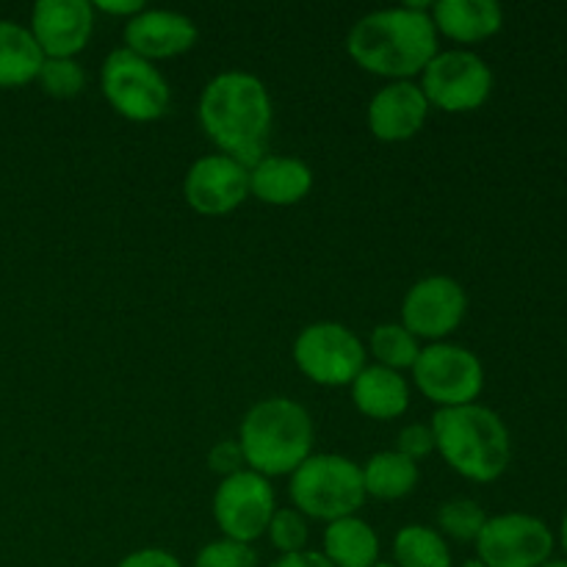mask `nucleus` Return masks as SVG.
I'll list each match as a JSON object with an SVG mask.
<instances>
[{
    "instance_id": "16",
    "label": "nucleus",
    "mask_w": 567,
    "mask_h": 567,
    "mask_svg": "<svg viewBox=\"0 0 567 567\" xmlns=\"http://www.w3.org/2000/svg\"><path fill=\"white\" fill-rule=\"evenodd\" d=\"M125 48L147 61L175 59L197 44V25L192 17L169 9H142L125 22Z\"/></svg>"
},
{
    "instance_id": "28",
    "label": "nucleus",
    "mask_w": 567,
    "mask_h": 567,
    "mask_svg": "<svg viewBox=\"0 0 567 567\" xmlns=\"http://www.w3.org/2000/svg\"><path fill=\"white\" fill-rule=\"evenodd\" d=\"M194 567H258V557H255L252 546H247V543L221 537V540L199 548Z\"/></svg>"
},
{
    "instance_id": "36",
    "label": "nucleus",
    "mask_w": 567,
    "mask_h": 567,
    "mask_svg": "<svg viewBox=\"0 0 567 567\" xmlns=\"http://www.w3.org/2000/svg\"><path fill=\"white\" fill-rule=\"evenodd\" d=\"M463 567H485V565H482V563H480V559H476V563H465Z\"/></svg>"
},
{
    "instance_id": "4",
    "label": "nucleus",
    "mask_w": 567,
    "mask_h": 567,
    "mask_svg": "<svg viewBox=\"0 0 567 567\" xmlns=\"http://www.w3.org/2000/svg\"><path fill=\"white\" fill-rule=\"evenodd\" d=\"M313 419L299 402L271 396L247 410L238 430V446L249 471L266 476H291L313 454Z\"/></svg>"
},
{
    "instance_id": "7",
    "label": "nucleus",
    "mask_w": 567,
    "mask_h": 567,
    "mask_svg": "<svg viewBox=\"0 0 567 567\" xmlns=\"http://www.w3.org/2000/svg\"><path fill=\"white\" fill-rule=\"evenodd\" d=\"M293 363L321 388H349L365 369V347L347 324L316 321L293 341Z\"/></svg>"
},
{
    "instance_id": "3",
    "label": "nucleus",
    "mask_w": 567,
    "mask_h": 567,
    "mask_svg": "<svg viewBox=\"0 0 567 567\" xmlns=\"http://www.w3.org/2000/svg\"><path fill=\"white\" fill-rule=\"evenodd\" d=\"M435 449L449 468L468 482H496L513 460V441L502 415L482 404L437 410L432 415Z\"/></svg>"
},
{
    "instance_id": "13",
    "label": "nucleus",
    "mask_w": 567,
    "mask_h": 567,
    "mask_svg": "<svg viewBox=\"0 0 567 567\" xmlns=\"http://www.w3.org/2000/svg\"><path fill=\"white\" fill-rule=\"evenodd\" d=\"M249 197V169L230 155H203L183 177V199L199 216H227Z\"/></svg>"
},
{
    "instance_id": "9",
    "label": "nucleus",
    "mask_w": 567,
    "mask_h": 567,
    "mask_svg": "<svg viewBox=\"0 0 567 567\" xmlns=\"http://www.w3.org/2000/svg\"><path fill=\"white\" fill-rule=\"evenodd\" d=\"M419 86L430 100V109L465 114L487 103L493 92V70L471 50H437L421 72Z\"/></svg>"
},
{
    "instance_id": "8",
    "label": "nucleus",
    "mask_w": 567,
    "mask_h": 567,
    "mask_svg": "<svg viewBox=\"0 0 567 567\" xmlns=\"http://www.w3.org/2000/svg\"><path fill=\"white\" fill-rule=\"evenodd\" d=\"M421 396L437 404V410L476 404L485 388V369L471 349L457 343H430L421 349L413 369Z\"/></svg>"
},
{
    "instance_id": "29",
    "label": "nucleus",
    "mask_w": 567,
    "mask_h": 567,
    "mask_svg": "<svg viewBox=\"0 0 567 567\" xmlns=\"http://www.w3.org/2000/svg\"><path fill=\"white\" fill-rule=\"evenodd\" d=\"M396 452L404 454L408 460L419 463V460L430 457L435 452V435H432L430 424H408L396 437Z\"/></svg>"
},
{
    "instance_id": "11",
    "label": "nucleus",
    "mask_w": 567,
    "mask_h": 567,
    "mask_svg": "<svg viewBox=\"0 0 567 567\" xmlns=\"http://www.w3.org/2000/svg\"><path fill=\"white\" fill-rule=\"evenodd\" d=\"M554 551V535L540 518L524 513L493 515L476 537L485 567H540Z\"/></svg>"
},
{
    "instance_id": "22",
    "label": "nucleus",
    "mask_w": 567,
    "mask_h": 567,
    "mask_svg": "<svg viewBox=\"0 0 567 567\" xmlns=\"http://www.w3.org/2000/svg\"><path fill=\"white\" fill-rule=\"evenodd\" d=\"M360 471H363L365 496L380 498V502H399L410 496L421 480L419 463L399 454L396 449L377 452L374 457L365 460V465H360Z\"/></svg>"
},
{
    "instance_id": "25",
    "label": "nucleus",
    "mask_w": 567,
    "mask_h": 567,
    "mask_svg": "<svg viewBox=\"0 0 567 567\" xmlns=\"http://www.w3.org/2000/svg\"><path fill=\"white\" fill-rule=\"evenodd\" d=\"M485 520V509L474 498H452V502L441 504V509H437V529H441V535L460 543H476Z\"/></svg>"
},
{
    "instance_id": "37",
    "label": "nucleus",
    "mask_w": 567,
    "mask_h": 567,
    "mask_svg": "<svg viewBox=\"0 0 567 567\" xmlns=\"http://www.w3.org/2000/svg\"><path fill=\"white\" fill-rule=\"evenodd\" d=\"M374 567H393V565L391 563H377Z\"/></svg>"
},
{
    "instance_id": "2",
    "label": "nucleus",
    "mask_w": 567,
    "mask_h": 567,
    "mask_svg": "<svg viewBox=\"0 0 567 567\" xmlns=\"http://www.w3.org/2000/svg\"><path fill=\"white\" fill-rule=\"evenodd\" d=\"M360 70L388 81H413L437 55V31L426 6H396L363 14L347 37Z\"/></svg>"
},
{
    "instance_id": "10",
    "label": "nucleus",
    "mask_w": 567,
    "mask_h": 567,
    "mask_svg": "<svg viewBox=\"0 0 567 567\" xmlns=\"http://www.w3.org/2000/svg\"><path fill=\"white\" fill-rule=\"evenodd\" d=\"M275 491L266 476L244 468L219 482L214 493V520L227 540L255 543L266 535L275 515Z\"/></svg>"
},
{
    "instance_id": "33",
    "label": "nucleus",
    "mask_w": 567,
    "mask_h": 567,
    "mask_svg": "<svg viewBox=\"0 0 567 567\" xmlns=\"http://www.w3.org/2000/svg\"><path fill=\"white\" fill-rule=\"evenodd\" d=\"M94 11H103V14H111V17H125V20H131V17H136L138 11L144 9L138 0H97V3H92Z\"/></svg>"
},
{
    "instance_id": "32",
    "label": "nucleus",
    "mask_w": 567,
    "mask_h": 567,
    "mask_svg": "<svg viewBox=\"0 0 567 567\" xmlns=\"http://www.w3.org/2000/svg\"><path fill=\"white\" fill-rule=\"evenodd\" d=\"M271 567H336L330 559L324 557L321 551H297V554H282Z\"/></svg>"
},
{
    "instance_id": "26",
    "label": "nucleus",
    "mask_w": 567,
    "mask_h": 567,
    "mask_svg": "<svg viewBox=\"0 0 567 567\" xmlns=\"http://www.w3.org/2000/svg\"><path fill=\"white\" fill-rule=\"evenodd\" d=\"M37 81L50 97L72 100L83 92L86 75H83V66L75 59H44Z\"/></svg>"
},
{
    "instance_id": "34",
    "label": "nucleus",
    "mask_w": 567,
    "mask_h": 567,
    "mask_svg": "<svg viewBox=\"0 0 567 567\" xmlns=\"http://www.w3.org/2000/svg\"><path fill=\"white\" fill-rule=\"evenodd\" d=\"M563 548H565V554H567V513H565V518H563Z\"/></svg>"
},
{
    "instance_id": "12",
    "label": "nucleus",
    "mask_w": 567,
    "mask_h": 567,
    "mask_svg": "<svg viewBox=\"0 0 567 567\" xmlns=\"http://www.w3.org/2000/svg\"><path fill=\"white\" fill-rule=\"evenodd\" d=\"M468 313L465 288L449 275H432L410 286L402 299V327L415 338L441 343Z\"/></svg>"
},
{
    "instance_id": "18",
    "label": "nucleus",
    "mask_w": 567,
    "mask_h": 567,
    "mask_svg": "<svg viewBox=\"0 0 567 567\" xmlns=\"http://www.w3.org/2000/svg\"><path fill=\"white\" fill-rule=\"evenodd\" d=\"M430 17L437 37L457 44L485 42L504 25L502 6L493 0H441L430 9Z\"/></svg>"
},
{
    "instance_id": "27",
    "label": "nucleus",
    "mask_w": 567,
    "mask_h": 567,
    "mask_svg": "<svg viewBox=\"0 0 567 567\" xmlns=\"http://www.w3.org/2000/svg\"><path fill=\"white\" fill-rule=\"evenodd\" d=\"M266 535H269L271 546L280 554L305 551V543H308V520L297 509H275Z\"/></svg>"
},
{
    "instance_id": "5",
    "label": "nucleus",
    "mask_w": 567,
    "mask_h": 567,
    "mask_svg": "<svg viewBox=\"0 0 567 567\" xmlns=\"http://www.w3.org/2000/svg\"><path fill=\"white\" fill-rule=\"evenodd\" d=\"M293 509L313 520H341L365 504L363 471L341 454H310L291 474Z\"/></svg>"
},
{
    "instance_id": "15",
    "label": "nucleus",
    "mask_w": 567,
    "mask_h": 567,
    "mask_svg": "<svg viewBox=\"0 0 567 567\" xmlns=\"http://www.w3.org/2000/svg\"><path fill=\"white\" fill-rule=\"evenodd\" d=\"M430 116V100L415 81H391L371 97L369 131L385 144L410 142L421 133Z\"/></svg>"
},
{
    "instance_id": "21",
    "label": "nucleus",
    "mask_w": 567,
    "mask_h": 567,
    "mask_svg": "<svg viewBox=\"0 0 567 567\" xmlns=\"http://www.w3.org/2000/svg\"><path fill=\"white\" fill-rule=\"evenodd\" d=\"M44 64V53L25 25L0 20V89L28 86L37 81Z\"/></svg>"
},
{
    "instance_id": "14",
    "label": "nucleus",
    "mask_w": 567,
    "mask_h": 567,
    "mask_svg": "<svg viewBox=\"0 0 567 567\" xmlns=\"http://www.w3.org/2000/svg\"><path fill=\"white\" fill-rule=\"evenodd\" d=\"M28 31L44 59H75L92 39L94 6L89 0H39Z\"/></svg>"
},
{
    "instance_id": "20",
    "label": "nucleus",
    "mask_w": 567,
    "mask_h": 567,
    "mask_svg": "<svg viewBox=\"0 0 567 567\" xmlns=\"http://www.w3.org/2000/svg\"><path fill=\"white\" fill-rule=\"evenodd\" d=\"M324 557L336 567H374L380 563V537L358 515L332 520L324 532Z\"/></svg>"
},
{
    "instance_id": "19",
    "label": "nucleus",
    "mask_w": 567,
    "mask_h": 567,
    "mask_svg": "<svg viewBox=\"0 0 567 567\" xmlns=\"http://www.w3.org/2000/svg\"><path fill=\"white\" fill-rule=\"evenodd\" d=\"M352 402L358 413L371 421H393L408 413L410 408V385L399 371L385 365H365L358 380L349 385Z\"/></svg>"
},
{
    "instance_id": "30",
    "label": "nucleus",
    "mask_w": 567,
    "mask_h": 567,
    "mask_svg": "<svg viewBox=\"0 0 567 567\" xmlns=\"http://www.w3.org/2000/svg\"><path fill=\"white\" fill-rule=\"evenodd\" d=\"M208 468L214 471V474H221V480H227V476L247 468L238 441H230V437H227V441L216 443V446L208 452Z\"/></svg>"
},
{
    "instance_id": "35",
    "label": "nucleus",
    "mask_w": 567,
    "mask_h": 567,
    "mask_svg": "<svg viewBox=\"0 0 567 567\" xmlns=\"http://www.w3.org/2000/svg\"><path fill=\"white\" fill-rule=\"evenodd\" d=\"M540 567H567V563H546V565H540Z\"/></svg>"
},
{
    "instance_id": "1",
    "label": "nucleus",
    "mask_w": 567,
    "mask_h": 567,
    "mask_svg": "<svg viewBox=\"0 0 567 567\" xmlns=\"http://www.w3.org/2000/svg\"><path fill=\"white\" fill-rule=\"evenodd\" d=\"M199 125L221 155L249 169L266 155L275 125L269 89L252 72H219L199 94Z\"/></svg>"
},
{
    "instance_id": "31",
    "label": "nucleus",
    "mask_w": 567,
    "mask_h": 567,
    "mask_svg": "<svg viewBox=\"0 0 567 567\" xmlns=\"http://www.w3.org/2000/svg\"><path fill=\"white\" fill-rule=\"evenodd\" d=\"M116 567H183L175 554L166 548H138V551L127 554Z\"/></svg>"
},
{
    "instance_id": "23",
    "label": "nucleus",
    "mask_w": 567,
    "mask_h": 567,
    "mask_svg": "<svg viewBox=\"0 0 567 567\" xmlns=\"http://www.w3.org/2000/svg\"><path fill=\"white\" fill-rule=\"evenodd\" d=\"M393 567H452L446 537L432 526H404L393 540Z\"/></svg>"
},
{
    "instance_id": "6",
    "label": "nucleus",
    "mask_w": 567,
    "mask_h": 567,
    "mask_svg": "<svg viewBox=\"0 0 567 567\" xmlns=\"http://www.w3.org/2000/svg\"><path fill=\"white\" fill-rule=\"evenodd\" d=\"M100 89L111 109L127 122H155L169 111L172 89L153 61L133 50L116 48L105 55Z\"/></svg>"
},
{
    "instance_id": "17",
    "label": "nucleus",
    "mask_w": 567,
    "mask_h": 567,
    "mask_svg": "<svg viewBox=\"0 0 567 567\" xmlns=\"http://www.w3.org/2000/svg\"><path fill=\"white\" fill-rule=\"evenodd\" d=\"M313 188V169L293 155H264L249 166V194L260 203L288 208L302 203Z\"/></svg>"
},
{
    "instance_id": "24",
    "label": "nucleus",
    "mask_w": 567,
    "mask_h": 567,
    "mask_svg": "<svg viewBox=\"0 0 567 567\" xmlns=\"http://www.w3.org/2000/svg\"><path fill=\"white\" fill-rule=\"evenodd\" d=\"M371 354H374L377 365H385V369L402 374L404 369H413L421 347L413 332L404 330L402 324L388 321V324H377L374 332H371Z\"/></svg>"
}]
</instances>
